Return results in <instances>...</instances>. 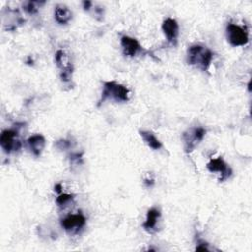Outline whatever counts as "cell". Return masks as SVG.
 <instances>
[{"instance_id":"277c9868","label":"cell","mask_w":252,"mask_h":252,"mask_svg":"<svg viewBox=\"0 0 252 252\" xmlns=\"http://www.w3.org/2000/svg\"><path fill=\"white\" fill-rule=\"evenodd\" d=\"M226 39L232 47H243L248 43V34L242 27L229 23L226 26Z\"/></svg>"},{"instance_id":"8992f818","label":"cell","mask_w":252,"mask_h":252,"mask_svg":"<svg viewBox=\"0 0 252 252\" xmlns=\"http://www.w3.org/2000/svg\"><path fill=\"white\" fill-rule=\"evenodd\" d=\"M56 62L60 72V79L63 82H69L72 78L73 65L69 60V57L65 51L58 50L56 53Z\"/></svg>"},{"instance_id":"9a60e30c","label":"cell","mask_w":252,"mask_h":252,"mask_svg":"<svg viewBox=\"0 0 252 252\" xmlns=\"http://www.w3.org/2000/svg\"><path fill=\"white\" fill-rule=\"evenodd\" d=\"M41 4H45V2H36V1H28L26 2L23 7H24V10L28 13V14H36L38 13L39 11V6H41Z\"/></svg>"},{"instance_id":"d6986e66","label":"cell","mask_w":252,"mask_h":252,"mask_svg":"<svg viewBox=\"0 0 252 252\" xmlns=\"http://www.w3.org/2000/svg\"><path fill=\"white\" fill-rule=\"evenodd\" d=\"M70 161L72 163H76V164L82 163V155L81 154H73L70 157Z\"/></svg>"},{"instance_id":"e0dca14e","label":"cell","mask_w":252,"mask_h":252,"mask_svg":"<svg viewBox=\"0 0 252 252\" xmlns=\"http://www.w3.org/2000/svg\"><path fill=\"white\" fill-rule=\"evenodd\" d=\"M56 146L59 150H67L71 147V142L68 140H65V139H61L56 143Z\"/></svg>"},{"instance_id":"44dd1931","label":"cell","mask_w":252,"mask_h":252,"mask_svg":"<svg viewBox=\"0 0 252 252\" xmlns=\"http://www.w3.org/2000/svg\"><path fill=\"white\" fill-rule=\"evenodd\" d=\"M55 190L57 192V193H62V185L60 183H57L56 186H55Z\"/></svg>"},{"instance_id":"ac0fdd59","label":"cell","mask_w":252,"mask_h":252,"mask_svg":"<svg viewBox=\"0 0 252 252\" xmlns=\"http://www.w3.org/2000/svg\"><path fill=\"white\" fill-rule=\"evenodd\" d=\"M196 250H197V251H209L210 248H209L207 242H205V241H203V240H200V241L198 242V245L196 246Z\"/></svg>"},{"instance_id":"52a82bcc","label":"cell","mask_w":252,"mask_h":252,"mask_svg":"<svg viewBox=\"0 0 252 252\" xmlns=\"http://www.w3.org/2000/svg\"><path fill=\"white\" fill-rule=\"evenodd\" d=\"M86 224V218L83 214H70L61 221V226L68 233H77Z\"/></svg>"},{"instance_id":"7402d4cb","label":"cell","mask_w":252,"mask_h":252,"mask_svg":"<svg viewBox=\"0 0 252 252\" xmlns=\"http://www.w3.org/2000/svg\"><path fill=\"white\" fill-rule=\"evenodd\" d=\"M154 183H155L154 179H146V180H145V184H146L148 187L154 185Z\"/></svg>"},{"instance_id":"ffe728a7","label":"cell","mask_w":252,"mask_h":252,"mask_svg":"<svg viewBox=\"0 0 252 252\" xmlns=\"http://www.w3.org/2000/svg\"><path fill=\"white\" fill-rule=\"evenodd\" d=\"M92 2L91 1H84L83 2V8H84V10H86V11H89L91 8H92Z\"/></svg>"},{"instance_id":"5b68a950","label":"cell","mask_w":252,"mask_h":252,"mask_svg":"<svg viewBox=\"0 0 252 252\" xmlns=\"http://www.w3.org/2000/svg\"><path fill=\"white\" fill-rule=\"evenodd\" d=\"M0 146L6 154L19 151L21 148V142L18 139V132L13 129L2 131L1 136H0Z\"/></svg>"},{"instance_id":"6da1fadb","label":"cell","mask_w":252,"mask_h":252,"mask_svg":"<svg viewBox=\"0 0 252 252\" xmlns=\"http://www.w3.org/2000/svg\"><path fill=\"white\" fill-rule=\"evenodd\" d=\"M213 60V53L207 47L201 45L191 46L187 50V62L202 71H208Z\"/></svg>"},{"instance_id":"2e32d148","label":"cell","mask_w":252,"mask_h":252,"mask_svg":"<svg viewBox=\"0 0 252 252\" xmlns=\"http://www.w3.org/2000/svg\"><path fill=\"white\" fill-rule=\"evenodd\" d=\"M74 198L73 194H69V193H60L58 195V197L56 198V204L59 207L65 206L66 204H68L70 201H72Z\"/></svg>"},{"instance_id":"30bf717a","label":"cell","mask_w":252,"mask_h":252,"mask_svg":"<svg viewBox=\"0 0 252 252\" xmlns=\"http://www.w3.org/2000/svg\"><path fill=\"white\" fill-rule=\"evenodd\" d=\"M120 45L122 48L123 55L127 57H134L143 49L136 39L130 38L128 36H123L120 40Z\"/></svg>"},{"instance_id":"5bb4252c","label":"cell","mask_w":252,"mask_h":252,"mask_svg":"<svg viewBox=\"0 0 252 252\" xmlns=\"http://www.w3.org/2000/svg\"><path fill=\"white\" fill-rule=\"evenodd\" d=\"M140 136L143 138L144 142L148 145V147H150L151 149L158 151L160 150L163 145L162 142L157 138V136L152 132V131H147V130H140L139 131Z\"/></svg>"},{"instance_id":"8fae6325","label":"cell","mask_w":252,"mask_h":252,"mask_svg":"<svg viewBox=\"0 0 252 252\" xmlns=\"http://www.w3.org/2000/svg\"><path fill=\"white\" fill-rule=\"evenodd\" d=\"M27 144L31 152L36 157H40L46 147V138L42 134H35L28 138Z\"/></svg>"},{"instance_id":"ba28073f","label":"cell","mask_w":252,"mask_h":252,"mask_svg":"<svg viewBox=\"0 0 252 252\" xmlns=\"http://www.w3.org/2000/svg\"><path fill=\"white\" fill-rule=\"evenodd\" d=\"M207 168L210 172H218L220 174L219 180L221 182L229 178L232 173V170L229 168V166L222 158L210 160V162L207 164Z\"/></svg>"},{"instance_id":"7a4b0ae2","label":"cell","mask_w":252,"mask_h":252,"mask_svg":"<svg viewBox=\"0 0 252 252\" xmlns=\"http://www.w3.org/2000/svg\"><path fill=\"white\" fill-rule=\"evenodd\" d=\"M130 91L125 86L117 83L116 81L104 82L103 93L98 106H101L108 99H112L116 103H126L129 101Z\"/></svg>"},{"instance_id":"4fadbf2b","label":"cell","mask_w":252,"mask_h":252,"mask_svg":"<svg viewBox=\"0 0 252 252\" xmlns=\"http://www.w3.org/2000/svg\"><path fill=\"white\" fill-rule=\"evenodd\" d=\"M160 218H161L160 210H158L156 208L150 209L147 213L146 221L143 224L144 229L147 230L148 232H153L156 229V226H157V224H158V221Z\"/></svg>"},{"instance_id":"9c48e42d","label":"cell","mask_w":252,"mask_h":252,"mask_svg":"<svg viewBox=\"0 0 252 252\" xmlns=\"http://www.w3.org/2000/svg\"><path fill=\"white\" fill-rule=\"evenodd\" d=\"M162 30L168 42L172 46H175L177 43L178 35H179V25L177 21L172 18H167L163 22Z\"/></svg>"},{"instance_id":"3957f363","label":"cell","mask_w":252,"mask_h":252,"mask_svg":"<svg viewBox=\"0 0 252 252\" xmlns=\"http://www.w3.org/2000/svg\"><path fill=\"white\" fill-rule=\"evenodd\" d=\"M206 134V130L203 127H192L187 129L182 134L184 152L190 154L201 143Z\"/></svg>"},{"instance_id":"7c38bea8","label":"cell","mask_w":252,"mask_h":252,"mask_svg":"<svg viewBox=\"0 0 252 252\" xmlns=\"http://www.w3.org/2000/svg\"><path fill=\"white\" fill-rule=\"evenodd\" d=\"M72 12L71 10L62 4H58L56 6L55 9V19L56 21L60 25H66L68 24L72 19Z\"/></svg>"}]
</instances>
